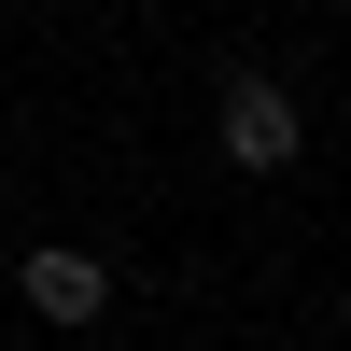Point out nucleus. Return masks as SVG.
I'll return each instance as SVG.
<instances>
[{"label": "nucleus", "instance_id": "nucleus-1", "mask_svg": "<svg viewBox=\"0 0 351 351\" xmlns=\"http://www.w3.org/2000/svg\"><path fill=\"white\" fill-rule=\"evenodd\" d=\"M225 169H295V141H309V112H295V84H267V71H225Z\"/></svg>", "mask_w": 351, "mask_h": 351}, {"label": "nucleus", "instance_id": "nucleus-2", "mask_svg": "<svg viewBox=\"0 0 351 351\" xmlns=\"http://www.w3.org/2000/svg\"><path fill=\"white\" fill-rule=\"evenodd\" d=\"M14 295L43 309V324H99V309H112V281H99V253H71V239H43V253L14 267Z\"/></svg>", "mask_w": 351, "mask_h": 351}]
</instances>
